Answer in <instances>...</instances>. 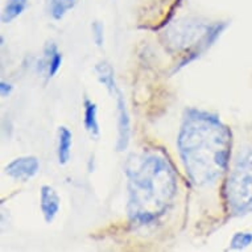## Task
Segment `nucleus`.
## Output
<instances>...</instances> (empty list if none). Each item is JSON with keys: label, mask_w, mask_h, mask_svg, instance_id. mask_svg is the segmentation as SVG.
<instances>
[{"label": "nucleus", "mask_w": 252, "mask_h": 252, "mask_svg": "<svg viewBox=\"0 0 252 252\" xmlns=\"http://www.w3.org/2000/svg\"><path fill=\"white\" fill-rule=\"evenodd\" d=\"M250 246H252L251 231L235 232L230 240V250H232V251H243Z\"/></svg>", "instance_id": "11"}, {"label": "nucleus", "mask_w": 252, "mask_h": 252, "mask_svg": "<svg viewBox=\"0 0 252 252\" xmlns=\"http://www.w3.org/2000/svg\"><path fill=\"white\" fill-rule=\"evenodd\" d=\"M224 198L232 214L252 213V148H244L232 162L224 184Z\"/></svg>", "instance_id": "3"}, {"label": "nucleus", "mask_w": 252, "mask_h": 252, "mask_svg": "<svg viewBox=\"0 0 252 252\" xmlns=\"http://www.w3.org/2000/svg\"><path fill=\"white\" fill-rule=\"evenodd\" d=\"M41 69L40 71H45L46 78H53L57 74L62 65V54L58 52L57 45L54 42H49L44 49V58L40 60Z\"/></svg>", "instance_id": "7"}, {"label": "nucleus", "mask_w": 252, "mask_h": 252, "mask_svg": "<svg viewBox=\"0 0 252 252\" xmlns=\"http://www.w3.org/2000/svg\"><path fill=\"white\" fill-rule=\"evenodd\" d=\"M83 126L89 135L93 139H98L100 136V128L99 122H98V107L96 104L90 99H85L83 103Z\"/></svg>", "instance_id": "9"}, {"label": "nucleus", "mask_w": 252, "mask_h": 252, "mask_svg": "<svg viewBox=\"0 0 252 252\" xmlns=\"http://www.w3.org/2000/svg\"><path fill=\"white\" fill-rule=\"evenodd\" d=\"M57 158L60 165H66L70 161L71 147H73V133L66 126L58 127L57 132Z\"/></svg>", "instance_id": "8"}, {"label": "nucleus", "mask_w": 252, "mask_h": 252, "mask_svg": "<svg viewBox=\"0 0 252 252\" xmlns=\"http://www.w3.org/2000/svg\"><path fill=\"white\" fill-rule=\"evenodd\" d=\"M12 91H13V86L11 85V83L5 82V81H1V82H0V94H1L3 98H7V96L11 95V94H12Z\"/></svg>", "instance_id": "14"}, {"label": "nucleus", "mask_w": 252, "mask_h": 252, "mask_svg": "<svg viewBox=\"0 0 252 252\" xmlns=\"http://www.w3.org/2000/svg\"><path fill=\"white\" fill-rule=\"evenodd\" d=\"M129 219L148 224L160 218L177 191V176L169 158L157 149L132 153L126 162Z\"/></svg>", "instance_id": "2"}, {"label": "nucleus", "mask_w": 252, "mask_h": 252, "mask_svg": "<svg viewBox=\"0 0 252 252\" xmlns=\"http://www.w3.org/2000/svg\"><path fill=\"white\" fill-rule=\"evenodd\" d=\"M91 32H93V40L98 48L104 45V27L100 21H94L91 24Z\"/></svg>", "instance_id": "13"}, {"label": "nucleus", "mask_w": 252, "mask_h": 252, "mask_svg": "<svg viewBox=\"0 0 252 252\" xmlns=\"http://www.w3.org/2000/svg\"><path fill=\"white\" fill-rule=\"evenodd\" d=\"M67 1V4H69V7H70V9L73 8L75 5V3H77V0H66Z\"/></svg>", "instance_id": "15"}, {"label": "nucleus", "mask_w": 252, "mask_h": 252, "mask_svg": "<svg viewBox=\"0 0 252 252\" xmlns=\"http://www.w3.org/2000/svg\"><path fill=\"white\" fill-rule=\"evenodd\" d=\"M40 207L46 223H52L61 209V198L53 186L44 185L40 189Z\"/></svg>", "instance_id": "6"}, {"label": "nucleus", "mask_w": 252, "mask_h": 252, "mask_svg": "<svg viewBox=\"0 0 252 252\" xmlns=\"http://www.w3.org/2000/svg\"><path fill=\"white\" fill-rule=\"evenodd\" d=\"M40 170V161L34 156H21L13 158L7 164L4 173L17 181H28L33 178Z\"/></svg>", "instance_id": "5"}, {"label": "nucleus", "mask_w": 252, "mask_h": 252, "mask_svg": "<svg viewBox=\"0 0 252 252\" xmlns=\"http://www.w3.org/2000/svg\"><path fill=\"white\" fill-rule=\"evenodd\" d=\"M116 100V115H118V140H116V151L123 152L128 148L131 141V119H129L127 104L124 100L123 93L116 89L112 94H110Z\"/></svg>", "instance_id": "4"}, {"label": "nucleus", "mask_w": 252, "mask_h": 252, "mask_svg": "<svg viewBox=\"0 0 252 252\" xmlns=\"http://www.w3.org/2000/svg\"><path fill=\"white\" fill-rule=\"evenodd\" d=\"M231 141V131L218 116L194 108L186 111L177 147L186 174L194 185H211L227 172Z\"/></svg>", "instance_id": "1"}, {"label": "nucleus", "mask_w": 252, "mask_h": 252, "mask_svg": "<svg viewBox=\"0 0 252 252\" xmlns=\"http://www.w3.org/2000/svg\"><path fill=\"white\" fill-rule=\"evenodd\" d=\"M27 5H28V0H7L1 12V23L9 24L24 12Z\"/></svg>", "instance_id": "10"}, {"label": "nucleus", "mask_w": 252, "mask_h": 252, "mask_svg": "<svg viewBox=\"0 0 252 252\" xmlns=\"http://www.w3.org/2000/svg\"><path fill=\"white\" fill-rule=\"evenodd\" d=\"M69 9L66 0H49V13L54 20H62Z\"/></svg>", "instance_id": "12"}]
</instances>
